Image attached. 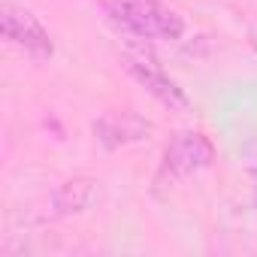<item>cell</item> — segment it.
I'll return each mask as SVG.
<instances>
[{
	"label": "cell",
	"instance_id": "1",
	"mask_svg": "<svg viewBox=\"0 0 257 257\" xmlns=\"http://www.w3.org/2000/svg\"><path fill=\"white\" fill-rule=\"evenodd\" d=\"M109 19L140 40H179L185 34L182 16L155 0H112Z\"/></svg>",
	"mask_w": 257,
	"mask_h": 257
},
{
	"label": "cell",
	"instance_id": "5",
	"mask_svg": "<svg viewBox=\"0 0 257 257\" xmlns=\"http://www.w3.org/2000/svg\"><path fill=\"white\" fill-rule=\"evenodd\" d=\"M152 131H155V124L137 112H106L103 118L94 121V134L106 149H124L131 143H140Z\"/></svg>",
	"mask_w": 257,
	"mask_h": 257
},
{
	"label": "cell",
	"instance_id": "4",
	"mask_svg": "<svg viewBox=\"0 0 257 257\" xmlns=\"http://www.w3.org/2000/svg\"><path fill=\"white\" fill-rule=\"evenodd\" d=\"M124 70L131 73L152 97H158L164 106H170V109H188L191 103H188V94L179 88V82L176 79H170L152 58H146L143 52H127L124 55Z\"/></svg>",
	"mask_w": 257,
	"mask_h": 257
},
{
	"label": "cell",
	"instance_id": "6",
	"mask_svg": "<svg viewBox=\"0 0 257 257\" xmlns=\"http://www.w3.org/2000/svg\"><path fill=\"white\" fill-rule=\"evenodd\" d=\"M97 200H100V185L88 176H76L55 188L49 206H52V215L70 218V215H85L88 209L97 206Z\"/></svg>",
	"mask_w": 257,
	"mask_h": 257
},
{
	"label": "cell",
	"instance_id": "3",
	"mask_svg": "<svg viewBox=\"0 0 257 257\" xmlns=\"http://www.w3.org/2000/svg\"><path fill=\"white\" fill-rule=\"evenodd\" d=\"M0 31H4V40L16 49H22L25 55H31L34 61H49L55 46H52V37L49 31L43 28V22L28 13L25 7H13V4H4L0 10Z\"/></svg>",
	"mask_w": 257,
	"mask_h": 257
},
{
	"label": "cell",
	"instance_id": "2",
	"mask_svg": "<svg viewBox=\"0 0 257 257\" xmlns=\"http://www.w3.org/2000/svg\"><path fill=\"white\" fill-rule=\"evenodd\" d=\"M215 161V146L206 134L200 131H182L170 140L167 152H164V161H161V179H170V182H179V179H188V176H197L203 173L206 167H212Z\"/></svg>",
	"mask_w": 257,
	"mask_h": 257
}]
</instances>
